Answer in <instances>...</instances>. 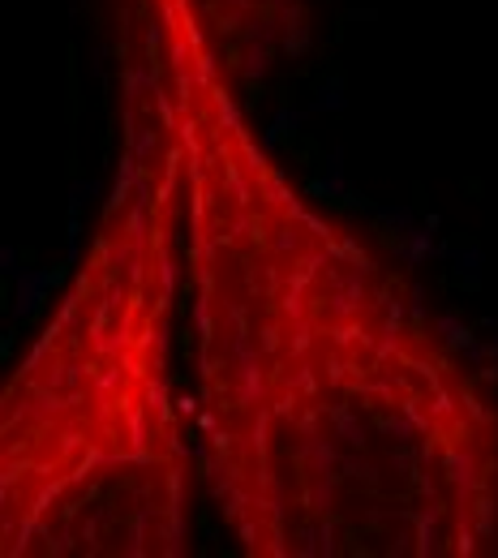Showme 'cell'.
<instances>
[{"label": "cell", "mask_w": 498, "mask_h": 558, "mask_svg": "<svg viewBox=\"0 0 498 558\" xmlns=\"http://www.w3.org/2000/svg\"><path fill=\"white\" fill-rule=\"evenodd\" d=\"M185 194L155 129L107 202L73 284L0 400L9 558L189 550V451L172 408V284Z\"/></svg>", "instance_id": "7a4b0ae2"}, {"label": "cell", "mask_w": 498, "mask_h": 558, "mask_svg": "<svg viewBox=\"0 0 498 558\" xmlns=\"http://www.w3.org/2000/svg\"><path fill=\"white\" fill-rule=\"evenodd\" d=\"M159 129L185 194L202 438L254 558L498 554V400L404 275L249 133L198 0H155Z\"/></svg>", "instance_id": "6da1fadb"}]
</instances>
